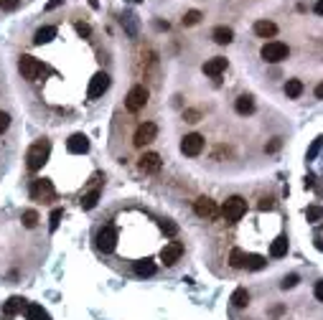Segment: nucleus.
Listing matches in <instances>:
<instances>
[{"label": "nucleus", "mask_w": 323, "mask_h": 320, "mask_svg": "<svg viewBox=\"0 0 323 320\" xmlns=\"http://www.w3.org/2000/svg\"><path fill=\"white\" fill-rule=\"evenodd\" d=\"M229 264H232L234 269H242V267H245V252H242V249H232Z\"/></svg>", "instance_id": "c85d7f7f"}, {"label": "nucleus", "mask_w": 323, "mask_h": 320, "mask_svg": "<svg viewBox=\"0 0 323 320\" xmlns=\"http://www.w3.org/2000/svg\"><path fill=\"white\" fill-rule=\"evenodd\" d=\"M259 56H262L267 64H277V61H285V59L290 56V49H288L282 41H270V44L262 46Z\"/></svg>", "instance_id": "7ed1b4c3"}, {"label": "nucleus", "mask_w": 323, "mask_h": 320, "mask_svg": "<svg viewBox=\"0 0 323 320\" xmlns=\"http://www.w3.org/2000/svg\"><path fill=\"white\" fill-rule=\"evenodd\" d=\"M66 150H69L71 155H84V153L89 150V137L82 135V132L71 135V137L66 140Z\"/></svg>", "instance_id": "ddd939ff"}, {"label": "nucleus", "mask_w": 323, "mask_h": 320, "mask_svg": "<svg viewBox=\"0 0 323 320\" xmlns=\"http://www.w3.org/2000/svg\"><path fill=\"white\" fill-rule=\"evenodd\" d=\"M316 300H323V282H316Z\"/></svg>", "instance_id": "79ce46f5"}, {"label": "nucleus", "mask_w": 323, "mask_h": 320, "mask_svg": "<svg viewBox=\"0 0 323 320\" xmlns=\"http://www.w3.org/2000/svg\"><path fill=\"white\" fill-rule=\"evenodd\" d=\"M221 214H224V219H227L229 224H237V221L247 214V201H245L242 196H229V198L224 201V206H221Z\"/></svg>", "instance_id": "f03ea898"}, {"label": "nucleus", "mask_w": 323, "mask_h": 320, "mask_svg": "<svg viewBox=\"0 0 323 320\" xmlns=\"http://www.w3.org/2000/svg\"><path fill=\"white\" fill-rule=\"evenodd\" d=\"M21 5V0H0V8L3 10H15Z\"/></svg>", "instance_id": "58836bf2"}, {"label": "nucleus", "mask_w": 323, "mask_h": 320, "mask_svg": "<svg viewBox=\"0 0 323 320\" xmlns=\"http://www.w3.org/2000/svg\"><path fill=\"white\" fill-rule=\"evenodd\" d=\"M56 33H59V31H56L54 26H44V28H38V31H36V36H33V44H36V46L51 44V41L56 38Z\"/></svg>", "instance_id": "f3484780"}, {"label": "nucleus", "mask_w": 323, "mask_h": 320, "mask_svg": "<svg viewBox=\"0 0 323 320\" xmlns=\"http://www.w3.org/2000/svg\"><path fill=\"white\" fill-rule=\"evenodd\" d=\"M201 150H204V137H201L198 132H191V135H186V137L181 140V153H184V155L196 158V155H201Z\"/></svg>", "instance_id": "9d476101"}, {"label": "nucleus", "mask_w": 323, "mask_h": 320, "mask_svg": "<svg viewBox=\"0 0 323 320\" xmlns=\"http://www.w3.org/2000/svg\"><path fill=\"white\" fill-rule=\"evenodd\" d=\"M23 308H26V300H23V297H18V295H13L8 303H3V313H5L8 318H13V315L23 313Z\"/></svg>", "instance_id": "a211bd4d"}, {"label": "nucleus", "mask_w": 323, "mask_h": 320, "mask_svg": "<svg viewBox=\"0 0 323 320\" xmlns=\"http://www.w3.org/2000/svg\"><path fill=\"white\" fill-rule=\"evenodd\" d=\"M8 127H10V115H8V112H0V135H3Z\"/></svg>", "instance_id": "4c0bfd02"}, {"label": "nucleus", "mask_w": 323, "mask_h": 320, "mask_svg": "<svg viewBox=\"0 0 323 320\" xmlns=\"http://www.w3.org/2000/svg\"><path fill=\"white\" fill-rule=\"evenodd\" d=\"M123 26H128V33L132 36V38L137 36V20H135L132 13H125V15H123Z\"/></svg>", "instance_id": "c756f323"}, {"label": "nucleus", "mask_w": 323, "mask_h": 320, "mask_svg": "<svg viewBox=\"0 0 323 320\" xmlns=\"http://www.w3.org/2000/svg\"><path fill=\"white\" fill-rule=\"evenodd\" d=\"M26 318L28 320H51V315L41 308V305H36V303H26Z\"/></svg>", "instance_id": "aec40b11"}, {"label": "nucleus", "mask_w": 323, "mask_h": 320, "mask_svg": "<svg viewBox=\"0 0 323 320\" xmlns=\"http://www.w3.org/2000/svg\"><path fill=\"white\" fill-rule=\"evenodd\" d=\"M107 87H110V76H107L105 71H97V74L92 76V81H89L87 97H89V99H99V97L107 92Z\"/></svg>", "instance_id": "1a4fd4ad"}, {"label": "nucleus", "mask_w": 323, "mask_h": 320, "mask_svg": "<svg viewBox=\"0 0 323 320\" xmlns=\"http://www.w3.org/2000/svg\"><path fill=\"white\" fill-rule=\"evenodd\" d=\"M62 216H64V211H62V208H54V211H51V224H49V226H51V231H56V229H59Z\"/></svg>", "instance_id": "473e14b6"}, {"label": "nucleus", "mask_w": 323, "mask_h": 320, "mask_svg": "<svg viewBox=\"0 0 323 320\" xmlns=\"http://www.w3.org/2000/svg\"><path fill=\"white\" fill-rule=\"evenodd\" d=\"M285 94H288L290 99H298V97L303 94V81H300V79H288V84H285Z\"/></svg>", "instance_id": "b1692460"}, {"label": "nucleus", "mask_w": 323, "mask_h": 320, "mask_svg": "<svg viewBox=\"0 0 323 320\" xmlns=\"http://www.w3.org/2000/svg\"><path fill=\"white\" fill-rule=\"evenodd\" d=\"M255 33H257L259 38H272L277 33V26L272 20H257L255 23Z\"/></svg>", "instance_id": "412c9836"}, {"label": "nucleus", "mask_w": 323, "mask_h": 320, "mask_svg": "<svg viewBox=\"0 0 323 320\" xmlns=\"http://www.w3.org/2000/svg\"><path fill=\"white\" fill-rule=\"evenodd\" d=\"M295 285H298V274H288V277L280 282V287H282V290H290V287H295Z\"/></svg>", "instance_id": "f704fd0d"}, {"label": "nucleus", "mask_w": 323, "mask_h": 320, "mask_svg": "<svg viewBox=\"0 0 323 320\" xmlns=\"http://www.w3.org/2000/svg\"><path fill=\"white\" fill-rule=\"evenodd\" d=\"M211 38H214L219 46H227V44H232L234 31H232L229 26H216V28H214V33H211Z\"/></svg>", "instance_id": "6ab92c4d"}, {"label": "nucleus", "mask_w": 323, "mask_h": 320, "mask_svg": "<svg viewBox=\"0 0 323 320\" xmlns=\"http://www.w3.org/2000/svg\"><path fill=\"white\" fill-rule=\"evenodd\" d=\"M270 208H272V201L270 198H262L259 201V211H270Z\"/></svg>", "instance_id": "a19ab883"}, {"label": "nucleus", "mask_w": 323, "mask_h": 320, "mask_svg": "<svg viewBox=\"0 0 323 320\" xmlns=\"http://www.w3.org/2000/svg\"><path fill=\"white\" fill-rule=\"evenodd\" d=\"M184 254V244L181 242H168L163 249H160V259H163V264L166 267H173L178 259Z\"/></svg>", "instance_id": "9b49d317"}, {"label": "nucleus", "mask_w": 323, "mask_h": 320, "mask_svg": "<svg viewBox=\"0 0 323 320\" xmlns=\"http://www.w3.org/2000/svg\"><path fill=\"white\" fill-rule=\"evenodd\" d=\"M224 69H227V59H224V56H216V59H209V61L204 64V74L216 79V76L224 74Z\"/></svg>", "instance_id": "2eb2a0df"}, {"label": "nucleus", "mask_w": 323, "mask_h": 320, "mask_svg": "<svg viewBox=\"0 0 323 320\" xmlns=\"http://www.w3.org/2000/svg\"><path fill=\"white\" fill-rule=\"evenodd\" d=\"M97 203H99V191H97V188H94V191H89V193H84V196H82V201H79V206H82L84 211H92Z\"/></svg>", "instance_id": "5701e85b"}, {"label": "nucleus", "mask_w": 323, "mask_h": 320, "mask_svg": "<svg viewBox=\"0 0 323 320\" xmlns=\"http://www.w3.org/2000/svg\"><path fill=\"white\" fill-rule=\"evenodd\" d=\"M76 33H79L82 38H89V36H92V28H89L87 23H76Z\"/></svg>", "instance_id": "c9c22d12"}, {"label": "nucleus", "mask_w": 323, "mask_h": 320, "mask_svg": "<svg viewBox=\"0 0 323 320\" xmlns=\"http://www.w3.org/2000/svg\"><path fill=\"white\" fill-rule=\"evenodd\" d=\"M316 97H318V99H323V84H318V87H316Z\"/></svg>", "instance_id": "09e8293b"}, {"label": "nucleus", "mask_w": 323, "mask_h": 320, "mask_svg": "<svg viewBox=\"0 0 323 320\" xmlns=\"http://www.w3.org/2000/svg\"><path fill=\"white\" fill-rule=\"evenodd\" d=\"M21 221H23V226H26V229H36V226H38V214H36L33 208H28V211H23Z\"/></svg>", "instance_id": "cd10ccee"}, {"label": "nucleus", "mask_w": 323, "mask_h": 320, "mask_svg": "<svg viewBox=\"0 0 323 320\" xmlns=\"http://www.w3.org/2000/svg\"><path fill=\"white\" fill-rule=\"evenodd\" d=\"M64 0H49V5H46V10H54V8H59Z\"/></svg>", "instance_id": "c03bdc74"}, {"label": "nucleus", "mask_w": 323, "mask_h": 320, "mask_svg": "<svg viewBox=\"0 0 323 320\" xmlns=\"http://www.w3.org/2000/svg\"><path fill=\"white\" fill-rule=\"evenodd\" d=\"M160 229H163L168 237H176V234H178V226H176L173 221H163V224H160Z\"/></svg>", "instance_id": "72a5a7b5"}, {"label": "nucleus", "mask_w": 323, "mask_h": 320, "mask_svg": "<svg viewBox=\"0 0 323 320\" xmlns=\"http://www.w3.org/2000/svg\"><path fill=\"white\" fill-rule=\"evenodd\" d=\"M160 155L158 153H145L140 160H137V168L143 170V173H158L160 170Z\"/></svg>", "instance_id": "4468645a"}, {"label": "nucleus", "mask_w": 323, "mask_h": 320, "mask_svg": "<svg viewBox=\"0 0 323 320\" xmlns=\"http://www.w3.org/2000/svg\"><path fill=\"white\" fill-rule=\"evenodd\" d=\"M313 10H316L318 15H323V0H318V3H316V8H313Z\"/></svg>", "instance_id": "49530a36"}, {"label": "nucleus", "mask_w": 323, "mask_h": 320, "mask_svg": "<svg viewBox=\"0 0 323 320\" xmlns=\"http://www.w3.org/2000/svg\"><path fill=\"white\" fill-rule=\"evenodd\" d=\"M31 198H33V201H54V198H56L54 183L46 181V178L33 181V183H31Z\"/></svg>", "instance_id": "0eeeda50"}, {"label": "nucleus", "mask_w": 323, "mask_h": 320, "mask_svg": "<svg viewBox=\"0 0 323 320\" xmlns=\"http://www.w3.org/2000/svg\"><path fill=\"white\" fill-rule=\"evenodd\" d=\"M145 104H148V89L143 84L132 87L128 92V97H125V107H128L130 112H140Z\"/></svg>", "instance_id": "423d86ee"}, {"label": "nucleus", "mask_w": 323, "mask_h": 320, "mask_svg": "<svg viewBox=\"0 0 323 320\" xmlns=\"http://www.w3.org/2000/svg\"><path fill=\"white\" fill-rule=\"evenodd\" d=\"M313 242H316V247L321 249V231H316V237H313Z\"/></svg>", "instance_id": "de8ad7c7"}, {"label": "nucleus", "mask_w": 323, "mask_h": 320, "mask_svg": "<svg viewBox=\"0 0 323 320\" xmlns=\"http://www.w3.org/2000/svg\"><path fill=\"white\" fill-rule=\"evenodd\" d=\"M277 147H280V140H272V142H270V145H267V150H270V153H275V150H277Z\"/></svg>", "instance_id": "a18cd8bd"}, {"label": "nucleus", "mask_w": 323, "mask_h": 320, "mask_svg": "<svg viewBox=\"0 0 323 320\" xmlns=\"http://www.w3.org/2000/svg\"><path fill=\"white\" fill-rule=\"evenodd\" d=\"M194 211H196V216H201V219H216V211L219 208H216V201L201 196V198H196Z\"/></svg>", "instance_id": "f8f14e48"}, {"label": "nucleus", "mask_w": 323, "mask_h": 320, "mask_svg": "<svg viewBox=\"0 0 323 320\" xmlns=\"http://www.w3.org/2000/svg\"><path fill=\"white\" fill-rule=\"evenodd\" d=\"M198 117H201V115H198L196 110H186V112H184V120H186V122H198Z\"/></svg>", "instance_id": "ea45409f"}, {"label": "nucleus", "mask_w": 323, "mask_h": 320, "mask_svg": "<svg viewBox=\"0 0 323 320\" xmlns=\"http://www.w3.org/2000/svg\"><path fill=\"white\" fill-rule=\"evenodd\" d=\"M318 150H321V137H318V140H313V145H311V150H308V160H316Z\"/></svg>", "instance_id": "e433bc0d"}, {"label": "nucleus", "mask_w": 323, "mask_h": 320, "mask_svg": "<svg viewBox=\"0 0 323 320\" xmlns=\"http://www.w3.org/2000/svg\"><path fill=\"white\" fill-rule=\"evenodd\" d=\"M232 305H234V308H247V305H250V292H247L245 287L234 290V292H232Z\"/></svg>", "instance_id": "393cba45"}, {"label": "nucleus", "mask_w": 323, "mask_h": 320, "mask_svg": "<svg viewBox=\"0 0 323 320\" xmlns=\"http://www.w3.org/2000/svg\"><path fill=\"white\" fill-rule=\"evenodd\" d=\"M234 110H237V115H242V117L252 115V112H255V99H252V94H239L237 102H234Z\"/></svg>", "instance_id": "dca6fc26"}, {"label": "nucleus", "mask_w": 323, "mask_h": 320, "mask_svg": "<svg viewBox=\"0 0 323 320\" xmlns=\"http://www.w3.org/2000/svg\"><path fill=\"white\" fill-rule=\"evenodd\" d=\"M49 155H51V142H49V140H36V142L28 147V153H26V165H28V170H31V173L41 170V168L46 165Z\"/></svg>", "instance_id": "f257e3e1"}, {"label": "nucleus", "mask_w": 323, "mask_h": 320, "mask_svg": "<svg viewBox=\"0 0 323 320\" xmlns=\"http://www.w3.org/2000/svg\"><path fill=\"white\" fill-rule=\"evenodd\" d=\"M270 254L272 257H285L288 254V237H277V239L270 244Z\"/></svg>", "instance_id": "a878e982"}, {"label": "nucleus", "mask_w": 323, "mask_h": 320, "mask_svg": "<svg viewBox=\"0 0 323 320\" xmlns=\"http://www.w3.org/2000/svg\"><path fill=\"white\" fill-rule=\"evenodd\" d=\"M306 188H316V176H308L306 178Z\"/></svg>", "instance_id": "37998d69"}, {"label": "nucleus", "mask_w": 323, "mask_h": 320, "mask_svg": "<svg viewBox=\"0 0 323 320\" xmlns=\"http://www.w3.org/2000/svg\"><path fill=\"white\" fill-rule=\"evenodd\" d=\"M201 20V13L198 10H189L186 15H184V26H196Z\"/></svg>", "instance_id": "2f4dec72"}, {"label": "nucleus", "mask_w": 323, "mask_h": 320, "mask_svg": "<svg viewBox=\"0 0 323 320\" xmlns=\"http://www.w3.org/2000/svg\"><path fill=\"white\" fill-rule=\"evenodd\" d=\"M306 219H308L311 224H318V221H321V208H318V206H308V208H306Z\"/></svg>", "instance_id": "7c9ffc66"}, {"label": "nucleus", "mask_w": 323, "mask_h": 320, "mask_svg": "<svg viewBox=\"0 0 323 320\" xmlns=\"http://www.w3.org/2000/svg\"><path fill=\"white\" fill-rule=\"evenodd\" d=\"M97 249L99 252H105V254H110V252H115V247H117V229L115 226H102L99 231H97Z\"/></svg>", "instance_id": "20e7f679"}, {"label": "nucleus", "mask_w": 323, "mask_h": 320, "mask_svg": "<svg viewBox=\"0 0 323 320\" xmlns=\"http://www.w3.org/2000/svg\"><path fill=\"white\" fill-rule=\"evenodd\" d=\"M18 71L23 74V79L36 81V79L46 71V66L41 64L38 59H33V56H21V61H18Z\"/></svg>", "instance_id": "39448f33"}, {"label": "nucleus", "mask_w": 323, "mask_h": 320, "mask_svg": "<svg viewBox=\"0 0 323 320\" xmlns=\"http://www.w3.org/2000/svg\"><path fill=\"white\" fill-rule=\"evenodd\" d=\"M155 135H158V127L153 122H143V125H137V130H135L132 145L135 147H145V145H150L155 140Z\"/></svg>", "instance_id": "6e6552de"}, {"label": "nucleus", "mask_w": 323, "mask_h": 320, "mask_svg": "<svg viewBox=\"0 0 323 320\" xmlns=\"http://www.w3.org/2000/svg\"><path fill=\"white\" fill-rule=\"evenodd\" d=\"M265 264H267V259L262 254H245V267H247V269H255V272H257V269H262Z\"/></svg>", "instance_id": "bb28decb"}, {"label": "nucleus", "mask_w": 323, "mask_h": 320, "mask_svg": "<svg viewBox=\"0 0 323 320\" xmlns=\"http://www.w3.org/2000/svg\"><path fill=\"white\" fill-rule=\"evenodd\" d=\"M135 274L137 277H150V274H155V262L153 259H140V262H135Z\"/></svg>", "instance_id": "4be33fe9"}]
</instances>
